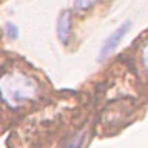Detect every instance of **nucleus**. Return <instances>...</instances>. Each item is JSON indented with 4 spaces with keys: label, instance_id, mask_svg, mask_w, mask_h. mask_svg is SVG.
Returning a JSON list of instances; mask_svg holds the SVG:
<instances>
[{
    "label": "nucleus",
    "instance_id": "obj_1",
    "mask_svg": "<svg viewBox=\"0 0 148 148\" xmlns=\"http://www.w3.org/2000/svg\"><path fill=\"white\" fill-rule=\"evenodd\" d=\"M37 92H39L37 82L31 76L20 71L8 73L0 79V96L5 103H8L11 108H18L34 100Z\"/></svg>",
    "mask_w": 148,
    "mask_h": 148
},
{
    "label": "nucleus",
    "instance_id": "obj_2",
    "mask_svg": "<svg viewBox=\"0 0 148 148\" xmlns=\"http://www.w3.org/2000/svg\"><path fill=\"white\" fill-rule=\"evenodd\" d=\"M130 26H131V23H130V22H125L122 26H119L117 29H116L113 34H111L108 39L105 40V43H103V46H102V49H100V54H99V60L106 59L116 48H117V45L120 43V42H122L123 36L128 32Z\"/></svg>",
    "mask_w": 148,
    "mask_h": 148
},
{
    "label": "nucleus",
    "instance_id": "obj_7",
    "mask_svg": "<svg viewBox=\"0 0 148 148\" xmlns=\"http://www.w3.org/2000/svg\"><path fill=\"white\" fill-rule=\"evenodd\" d=\"M142 62H143V65H145V68L148 69V46H145L143 51H142Z\"/></svg>",
    "mask_w": 148,
    "mask_h": 148
},
{
    "label": "nucleus",
    "instance_id": "obj_5",
    "mask_svg": "<svg viewBox=\"0 0 148 148\" xmlns=\"http://www.w3.org/2000/svg\"><path fill=\"white\" fill-rule=\"evenodd\" d=\"M82 140H83V133H79V134H76V136L71 139V140H69V143L65 148H80Z\"/></svg>",
    "mask_w": 148,
    "mask_h": 148
},
{
    "label": "nucleus",
    "instance_id": "obj_6",
    "mask_svg": "<svg viewBox=\"0 0 148 148\" xmlns=\"http://www.w3.org/2000/svg\"><path fill=\"white\" fill-rule=\"evenodd\" d=\"M6 32H8V37H11V39H16V37L18 36L17 26L14 25V23H11V22L6 23Z\"/></svg>",
    "mask_w": 148,
    "mask_h": 148
},
{
    "label": "nucleus",
    "instance_id": "obj_3",
    "mask_svg": "<svg viewBox=\"0 0 148 148\" xmlns=\"http://www.w3.org/2000/svg\"><path fill=\"white\" fill-rule=\"evenodd\" d=\"M57 34H59V39H60V42H62L63 45L68 43L69 34H71V12H69V11H63L59 16Z\"/></svg>",
    "mask_w": 148,
    "mask_h": 148
},
{
    "label": "nucleus",
    "instance_id": "obj_4",
    "mask_svg": "<svg viewBox=\"0 0 148 148\" xmlns=\"http://www.w3.org/2000/svg\"><path fill=\"white\" fill-rule=\"evenodd\" d=\"M96 2L97 0H74V9L79 11V12L86 11V9H90Z\"/></svg>",
    "mask_w": 148,
    "mask_h": 148
}]
</instances>
